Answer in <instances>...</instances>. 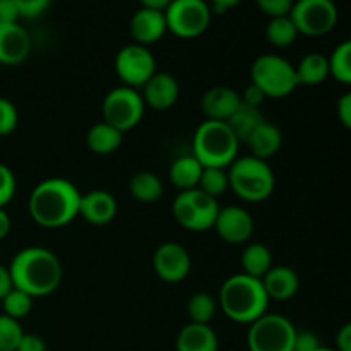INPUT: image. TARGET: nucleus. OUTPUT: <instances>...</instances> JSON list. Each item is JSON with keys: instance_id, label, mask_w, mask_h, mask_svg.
<instances>
[{"instance_id": "nucleus-1", "label": "nucleus", "mask_w": 351, "mask_h": 351, "mask_svg": "<svg viewBox=\"0 0 351 351\" xmlns=\"http://www.w3.org/2000/svg\"><path fill=\"white\" fill-rule=\"evenodd\" d=\"M7 269L14 288L33 298L53 293L64 276L58 257L45 247H26L19 250Z\"/></svg>"}, {"instance_id": "nucleus-2", "label": "nucleus", "mask_w": 351, "mask_h": 351, "mask_svg": "<svg viewBox=\"0 0 351 351\" xmlns=\"http://www.w3.org/2000/svg\"><path fill=\"white\" fill-rule=\"evenodd\" d=\"M81 192L72 182L53 177L40 182L27 201L29 216L43 228H62L79 216Z\"/></svg>"}, {"instance_id": "nucleus-3", "label": "nucleus", "mask_w": 351, "mask_h": 351, "mask_svg": "<svg viewBox=\"0 0 351 351\" xmlns=\"http://www.w3.org/2000/svg\"><path fill=\"white\" fill-rule=\"evenodd\" d=\"M218 305L223 314L239 324H252L267 312L269 298L263 283L249 274H233L219 288Z\"/></svg>"}, {"instance_id": "nucleus-4", "label": "nucleus", "mask_w": 351, "mask_h": 351, "mask_svg": "<svg viewBox=\"0 0 351 351\" xmlns=\"http://www.w3.org/2000/svg\"><path fill=\"white\" fill-rule=\"evenodd\" d=\"M239 147L228 123L204 120L194 132L192 156L204 168H228L239 158Z\"/></svg>"}, {"instance_id": "nucleus-5", "label": "nucleus", "mask_w": 351, "mask_h": 351, "mask_svg": "<svg viewBox=\"0 0 351 351\" xmlns=\"http://www.w3.org/2000/svg\"><path fill=\"white\" fill-rule=\"evenodd\" d=\"M228 189L237 197L247 202H263L269 197L276 187L273 168L267 161L254 156L237 158L228 168Z\"/></svg>"}, {"instance_id": "nucleus-6", "label": "nucleus", "mask_w": 351, "mask_h": 351, "mask_svg": "<svg viewBox=\"0 0 351 351\" xmlns=\"http://www.w3.org/2000/svg\"><path fill=\"white\" fill-rule=\"evenodd\" d=\"M250 82L256 84L266 98H287L298 86L295 65L274 53L261 55L250 67Z\"/></svg>"}, {"instance_id": "nucleus-7", "label": "nucleus", "mask_w": 351, "mask_h": 351, "mask_svg": "<svg viewBox=\"0 0 351 351\" xmlns=\"http://www.w3.org/2000/svg\"><path fill=\"white\" fill-rule=\"evenodd\" d=\"M173 218L189 232H208L215 226L219 206L218 199L204 194L199 189L180 191L173 201Z\"/></svg>"}, {"instance_id": "nucleus-8", "label": "nucleus", "mask_w": 351, "mask_h": 351, "mask_svg": "<svg viewBox=\"0 0 351 351\" xmlns=\"http://www.w3.org/2000/svg\"><path fill=\"white\" fill-rule=\"evenodd\" d=\"M297 328L280 314H264L249 324V351H291Z\"/></svg>"}, {"instance_id": "nucleus-9", "label": "nucleus", "mask_w": 351, "mask_h": 351, "mask_svg": "<svg viewBox=\"0 0 351 351\" xmlns=\"http://www.w3.org/2000/svg\"><path fill=\"white\" fill-rule=\"evenodd\" d=\"M211 7L206 0H171L165 10L170 33L182 40H194L211 24Z\"/></svg>"}, {"instance_id": "nucleus-10", "label": "nucleus", "mask_w": 351, "mask_h": 351, "mask_svg": "<svg viewBox=\"0 0 351 351\" xmlns=\"http://www.w3.org/2000/svg\"><path fill=\"white\" fill-rule=\"evenodd\" d=\"M144 110H146V105L137 89L119 86L112 89L103 99V122L110 123L117 130L125 134L143 120Z\"/></svg>"}, {"instance_id": "nucleus-11", "label": "nucleus", "mask_w": 351, "mask_h": 351, "mask_svg": "<svg viewBox=\"0 0 351 351\" xmlns=\"http://www.w3.org/2000/svg\"><path fill=\"white\" fill-rule=\"evenodd\" d=\"M288 16L293 21L298 34L317 38L335 29L338 7L332 0H295Z\"/></svg>"}, {"instance_id": "nucleus-12", "label": "nucleus", "mask_w": 351, "mask_h": 351, "mask_svg": "<svg viewBox=\"0 0 351 351\" xmlns=\"http://www.w3.org/2000/svg\"><path fill=\"white\" fill-rule=\"evenodd\" d=\"M115 72L123 86L143 88L156 72V60L147 47L137 43L127 45L117 53Z\"/></svg>"}, {"instance_id": "nucleus-13", "label": "nucleus", "mask_w": 351, "mask_h": 351, "mask_svg": "<svg viewBox=\"0 0 351 351\" xmlns=\"http://www.w3.org/2000/svg\"><path fill=\"white\" fill-rule=\"evenodd\" d=\"M192 259L189 250L177 242H165L154 250L153 269L167 283H180L189 276Z\"/></svg>"}, {"instance_id": "nucleus-14", "label": "nucleus", "mask_w": 351, "mask_h": 351, "mask_svg": "<svg viewBox=\"0 0 351 351\" xmlns=\"http://www.w3.org/2000/svg\"><path fill=\"white\" fill-rule=\"evenodd\" d=\"M213 228L216 230L219 239L232 245H242L249 242L254 233V218L247 209L240 206L219 208L218 216Z\"/></svg>"}, {"instance_id": "nucleus-15", "label": "nucleus", "mask_w": 351, "mask_h": 351, "mask_svg": "<svg viewBox=\"0 0 351 351\" xmlns=\"http://www.w3.org/2000/svg\"><path fill=\"white\" fill-rule=\"evenodd\" d=\"M141 96L146 106L158 112H165L177 103L180 96V86L177 79L168 72H154L153 77L143 86Z\"/></svg>"}, {"instance_id": "nucleus-16", "label": "nucleus", "mask_w": 351, "mask_h": 351, "mask_svg": "<svg viewBox=\"0 0 351 351\" xmlns=\"http://www.w3.org/2000/svg\"><path fill=\"white\" fill-rule=\"evenodd\" d=\"M31 36L19 23L0 24V64L19 65L29 57Z\"/></svg>"}, {"instance_id": "nucleus-17", "label": "nucleus", "mask_w": 351, "mask_h": 351, "mask_svg": "<svg viewBox=\"0 0 351 351\" xmlns=\"http://www.w3.org/2000/svg\"><path fill=\"white\" fill-rule=\"evenodd\" d=\"M129 29L137 45L149 47V45L156 43V41H160L167 34L168 27L167 19H165V12L141 7L130 17Z\"/></svg>"}, {"instance_id": "nucleus-18", "label": "nucleus", "mask_w": 351, "mask_h": 351, "mask_svg": "<svg viewBox=\"0 0 351 351\" xmlns=\"http://www.w3.org/2000/svg\"><path fill=\"white\" fill-rule=\"evenodd\" d=\"M117 201L110 192L96 189V191L81 194L79 201V216L91 225H108L117 216Z\"/></svg>"}, {"instance_id": "nucleus-19", "label": "nucleus", "mask_w": 351, "mask_h": 351, "mask_svg": "<svg viewBox=\"0 0 351 351\" xmlns=\"http://www.w3.org/2000/svg\"><path fill=\"white\" fill-rule=\"evenodd\" d=\"M240 93L226 86H215L202 95L201 108L206 115V120H218L228 122L230 117L240 106Z\"/></svg>"}, {"instance_id": "nucleus-20", "label": "nucleus", "mask_w": 351, "mask_h": 351, "mask_svg": "<svg viewBox=\"0 0 351 351\" xmlns=\"http://www.w3.org/2000/svg\"><path fill=\"white\" fill-rule=\"evenodd\" d=\"M264 291L269 300L287 302L297 295L300 288V278L297 271L288 266H273L261 278Z\"/></svg>"}, {"instance_id": "nucleus-21", "label": "nucleus", "mask_w": 351, "mask_h": 351, "mask_svg": "<svg viewBox=\"0 0 351 351\" xmlns=\"http://www.w3.org/2000/svg\"><path fill=\"white\" fill-rule=\"evenodd\" d=\"M175 348L177 351H218V335L209 324L189 322L178 332Z\"/></svg>"}, {"instance_id": "nucleus-22", "label": "nucleus", "mask_w": 351, "mask_h": 351, "mask_svg": "<svg viewBox=\"0 0 351 351\" xmlns=\"http://www.w3.org/2000/svg\"><path fill=\"white\" fill-rule=\"evenodd\" d=\"M245 144L250 149V156L267 161L281 149V144H283V132H281L280 127H276L274 123L263 122L252 134H250L249 139L245 141Z\"/></svg>"}, {"instance_id": "nucleus-23", "label": "nucleus", "mask_w": 351, "mask_h": 351, "mask_svg": "<svg viewBox=\"0 0 351 351\" xmlns=\"http://www.w3.org/2000/svg\"><path fill=\"white\" fill-rule=\"evenodd\" d=\"M123 134L106 122H98L86 134V146L96 154H112L122 146Z\"/></svg>"}, {"instance_id": "nucleus-24", "label": "nucleus", "mask_w": 351, "mask_h": 351, "mask_svg": "<svg viewBox=\"0 0 351 351\" xmlns=\"http://www.w3.org/2000/svg\"><path fill=\"white\" fill-rule=\"evenodd\" d=\"M298 86H319L329 77L328 57L319 51L307 53L295 67Z\"/></svg>"}, {"instance_id": "nucleus-25", "label": "nucleus", "mask_w": 351, "mask_h": 351, "mask_svg": "<svg viewBox=\"0 0 351 351\" xmlns=\"http://www.w3.org/2000/svg\"><path fill=\"white\" fill-rule=\"evenodd\" d=\"M202 168L204 167L192 154L180 156L177 160H173V163L170 165L168 177H170V182L177 189H180V191H191V189H197Z\"/></svg>"}, {"instance_id": "nucleus-26", "label": "nucleus", "mask_w": 351, "mask_h": 351, "mask_svg": "<svg viewBox=\"0 0 351 351\" xmlns=\"http://www.w3.org/2000/svg\"><path fill=\"white\" fill-rule=\"evenodd\" d=\"M263 122H266L261 108H252V106H247L243 103H240V106L237 108V112L233 113L228 119V127L232 129L233 136L239 139L240 144H245V141L249 139L250 134L257 129Z\"/></svg>"}, {"instance_id": "nucleus-27", "label": "nucleus", "mask_w": 351, "mask_h": 351, "mask_svg": "<svg viewBox=\"0 0 351 351\" xmlns=\"http://www.w3.org/2000/svg\"><path fill=\"white\" fill-rule=\"evenodd\" d=\"M240 263L243 274L261 280L273 267V254L264 243H250L243 249Z\"/></svg>"}, {"instance_id": "nucleus-28", "label": "nucleus", "mask_w": 351, "mask_h": 351, "mask_svg": "<svg viewBox=\"0 0 351 351\" xmlns=\"http://www.w3.org/2000/svg\"><path fill=\"white\" fill-rule=\"evenodd\" d=\"M129 192L139 202H156L163 195V182L153 171H139L129 182Z\"/></svg>"}, {"instance_id": "nucleus-29", "label": "nucleus", "mask_w": 351, "mask_h": 351, "mask_svg": "<svg viewBox=\"0 0 351 351\" xmlns=\"http://www.w3.org/2000/svg\"><path fill=\"white\" fill-rule=\"evenodd\" d=\"M298 38V31L295 27L290 16L271 17L266 24V40L276 48H287L293 45Z\"/></svg>"}, {"instance_id": "nucleus-30", "label": "nucleus", "mask_w": 351, "mask_h": 351, "mask_svg": "<svg viewBox=\"0 0 351 351\" xmlns=\"http://www.w3.org/2000/svg\"><path fill=\"white\" fill-rule=\"evenodd\" d=\"M329 75L339 81L341 84H351V41L345 40L332 50L331 57H328Z\"/></svg>"}, {"instance_id": "nucleus-31", "label": "nucleus", "mask_w": 351, "mask_h": 351, "mask_svg": "<svg viewBox=\"0 0 351 351\" xmlns=\"http://www.w3.org/2000/svg\"><path fill=\"white\" fill-rule=\"evenodd\" d=\"M218 311V300L206 291H199L191 297L187 304V314L191 322L195 324H209Z\"/></svg>"}, {"instance_id": "nucleus-32", "label": "nucleus", "mask_w": 351, "mask_h": 351, "mask_svg": "<svg viewBox=\"0 0 351 351\" xmlns=\"http://www.w3.org/2000/svg\"><path fill=\"white\" fill-rule=\"evenodd\" d=\"M197 189L215 199L225 194L228 191V173H226V168H202Z\"/></svg>"}, {"instance_id": "nucleus-33", "label": "nucleus", "mask_w": 351, "mask_h": 351, "mask_svg": "<svg viewBox=\"0 0 351 351\" xmlns=\"http://www.w3.org/2000/svg\"><path fill=\"white\" fill-rule=\"evenodd\" d=\"M33 300L34 298L29 297L27 293L17 290V288H12V290H10L0 302H2L3 314L16 319V321H21V319H24L31 312V308H33Z\"/></svg>"}, {"instance_id": "nucleus-34", "label": "nucleus", "mask_w": 351, "mask_h": 351, "mask_svg": "<svg viewBox=\"0 0 351 351\" xmlns=\"http://www.w3.org/2000/svg\"><path fill=\"white\" fill-rule=\"evenodd\" d=\"M23 336L24 331L19 321L0 314V351H16Z\"/></svg>"}, {"instance_id": "nucleus-35", "label": "nucleus", "mask_w": 351, "mask_h": 351, "mask_svg": "<svg viewBox=\"0 0 351 351\" xmlns=\"http://www.w3.org/2000/svg\"><path fill=\"white\" fill-rule=\"evenodd\" d=\"M17 120V108L12 101L7 98H0V136H9L16 130Z\"/></svg>"}, {"instance_id": "nucleus-36", "label": "nucleus", "mask_w": 351, "mask_h": 351, "mask_svg": "<svg viewBox=\"0 0 351 351\" xmlns=\"http://www.w3.org/2000/svg\"><path fill=\"white\" fill-rule=\"evenodd\" d=\"M16 194V177L7 165L0 163V208H5Z\"/></svg>"}, {"instance_id": "nucleus-37", "label": "nucleus", "mask_w": 351, "mask_h": 351, "mask_svg": "<svg viewBox=\"0 0 351 351\" xmlns=\"http://www.w3.org/2000/svg\"><path fill=\"white\" fill-rule=\"evenodd\" d=\"M21 14V19H36L50 7L51 0H14Z\"/></svg>"}, {"instance_id": "nucleus-38", "label": "nucleus", "mask_w": 351, "mask_h": 351, "mask_svg": "<svg viewBox=\"0 0 351 351\" xmlns=\"http://www.w3.org/2000/svg\"><path fill=\"white\" fill-rule=\"evenodd\" d=\"M256 3L261 12H264L271 19V17L288 16L295 0H256Z\"/></svg>"}, {"instance_id": "nucleus-39", "label": "nucleus", "mask_w": 351, "mask_h": 351, "mask_svg": "<svg viewBox=\"0 0 351 351\" xmlns=\"http://www.w3.org/2000/svg\"><path fill=\"white\" fill-rule=\"evenodd\" d=\"M319 348H321V343H319V338L315 332L297 331L291 351H315Z\"/></svg>"}, {"instance_id": "nucleus-40", "label": "nucleus", "mask_w": 351, "mask_h": 351, "mask_svg": "<svg viewBox=\"0 0 351 351\" xmlns=\"http://www.w3.org/2000/svg\"><path fill=\"white\" fill-rule=\"evenodd\" d=\"M264 99H266V95H264L256 84H252V82H250V84L243 89L242 95H240V101L247 106H252V108H259L264 103Z\"/></svg>"}, {"instance_id": "nucleus-41", "label": "nucleus", "mask_w": 351, "mask_h": 351, "mask_svg": "<svg viewBox=\"0 0 351 351\" xmlns=\"http://www.w3.org/2000/svg\"><path fill=\"white\" fill-rule=\"evenodd\" d=\"M21 14L14 0H0V24L19 23Z\"/></svg>"}, {"instance_id": "nucleus-42", "label": "nucleus", "mask_w": 351, "mask_h": 351, "mask_svg": "<svg viewBox=\"0 0 351 351\" xmlns=\"http://www.w3.org/2000/svg\"><path fill=\"white\" fill-rule=\"evenodd\" d=\"M16 351H47V343L38 335H26L21 338Z\"/></svg>"}, {"instance_id": "nucleus-43", "label": "nucleus", "mask_w": 351, "mask_h": 351, "mask_svg": "<svg viewBox=\"0 0 351 351\" xmlns=\"http://www.w3.org/2000/svg\"><path fill=\"white\" fill-rule=\"evenodd\" d=\"M338 117L346 129H351V93H345L338 99Z\"/></svg>"}, {"instance_id": "nucleus-44", "label": "nucleus", "mask_w": 351, "mask_h": 351, "mask_svg": "<svg viewBox=\"0 0 351 351\" xmlns=\"http://www.w3.org/2000/svg\"><path fill=\"white\" fill-rule=\"evenodd\" d=\"M336 351H351V324L346 322L336 332Z\"/></svg>"}, {"instance_id": "nucleus-45", "label": "nucleus", "mask_w": 351, "mask_h": 351, "mask_svg": "<svg viewBox=\"0 0 351 351\" xmlns=\"http://www.w3.org/2000/svg\"><path fill=\"white\" fill-rule=\"evenodd\" d=\"M209 7H211V12L215 14H225L226 10L233 9V7L239 5L242 0H209Z\"/></svg>"}, {"instance_id": "nucleus-46", "label": "nucleus", "mask_w": 351, "mask_h": 351, "mask_svg": "<svg viewBox=\"0 0 351 351\" xmlns=\"http://www.w3.org/2000/svg\"><path fill=\"white\" fill-rule=\"evenodd\" d=\"M12 288H14V285H12V280H10L9 269L0 264V300H2V298L5 297V295L9 293Z\"/></svg>"}, {"instance_id": "nucleus-47", "label": "nucleus", "mask_w": 351, "mask_h": 351, "mask_svg": "<svg viewBox=\"0 0 351 351\" xmlns=\"http://www.w3.org/2000/svg\"><path fill=\"white\" fill-rule=\"evenodd\" d=\"M139 2H141V7H144V9H153V10H161V12H165L167 7L170 5L171 0H139Z\"/></svg>"}, {"instance_id": "nucleus-48", "label": "nucleus", "mask_w": 351, "mask_h": 351, "mask_svg": "<svg viewBox=\"0 0 351 351\" xmlns=\"http://www.w3.org/2000/svg\"><path fill=\"white\" fill-rule=\"evenodd\" d=\"M10 226H12V223H10V216L7 215L5 209L0 208V240L5 239V237L9 235Z\"/></svg>"}, {"instance_id": "nucleus-49", "label": "nucleus", "mask_w": 351, "mask_h": 351, "mask_svg": "<svg viewBox=\"0 0 351 351\" xmlns=\"http://www.w3.org/2000/svg\"><path fill=\"white\" fill-rule=\"evenodd\" d=\"M315 351H336V350L335 348H324V346H321V348L315 350Z\"/></svg>"}]
</instances>
